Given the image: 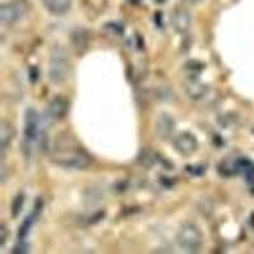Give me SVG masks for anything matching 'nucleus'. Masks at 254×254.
<instances>
[{
    "mask_svg": "<svg viewBox=\"0 0 254 254\" xmlns=\"http://www.w3.org/2000/svg\"><path fill=\"white\" fill-rule=\"evenodd\" d=\"M202 233L194 224L186 222L177 233V244L187 253H197L202 246Z\"/></svg>",
    "mask_w": 254,
    "mask_h": 254,
    "instance_id": "f03ea898",
    "label": "nucleus"
},
{
    "mask_svg": "<svg viewBox=\"0 0 254 254\" xmlns=\"http://www.w3.org/2000/svg\"><path fill=\"white\" fill-rule=\"evenodd\" d=\"M51 160L66 169H85L92 163V156L80 146L61 145L54 149Z\"/></svg>",
    "mask_w": 254,
    "mask_h": 254,
    "instance_id": "f257e3e1",
    "label": "nucleus"
},
{
    "mask_svg": "<svg viewBox=\"0 0 254 254\" xmlns=\"http://www.w3.org/2000/svg\"><path fill=\"white\" fill-rule=\"evenodd\" d=\"M187 1L190 4H198V3H201L202 0H187Z\"/></svg>",
    "mask_w": 254,
    "mask_h": 254,
    "instance_id": "dca6fc26",
    "label": "nucleus"
},
{
    "mask_svg": "<svg viewBox=\"0 0 254 254\" xmlns=\"http://www.w3.org/2000/svg\"><path fill=\"white\" fill-rule=\"evenodd\" d=\"M71 38H72V42H74V47H75V49H81V47L87 46V42H88L87 33H85L84 31H81V29L74 32L71 36Z\"/></svg>",
    "mask_w": 254,
    "mask_h": 254,
    "instance_id": "ddd939ff",
    "label": "nucleus"
},
{
    "mask_svg": "<svg viewBox=\"0 0 254 254\" xmlns=\"http://www.w3.org/2000/svg\"><path fill=\"white\" fill-rule=\"evenodd\" d=\"M26 13V8L18 1H8L0 5V22L3 26L17 23Z\"/></svg>",
    "mask_w": 254,
    "mask_h": 254,
    "instance_id": "20e7f679",
    "label": "nucleus"
},
{
    "mask_svg": "<svg viewBox=\"0 0 254 254\" xmlns=\"http://www.w3.org/2000/svg\"><path fill=\"white\" fill-rule=\"evenodd\" d=\"M174 128H176V121L173 117L168 113H160L155 124V130L159 137L164 140L169 139L173 135Z\"/></svg>",
    "mask_w": 254,
    "mask_h": 254,
    "instance_id": "423d86ee",
    "label": "nucleus"
},
{
    "mask_svg": "<svg viewBox=\"0 0 254 254\" xmlns=\"http://www.w3.org/2000/svg\"><path fill=\"white\" fill-rule=\"evenodd\" d=\"M70 63L66 52L63 49L52 51L49 65V79L54 84H63L69 78Z\"/></svg>",
    "mask_w": 254,
    "mask_h": 254,
    "instance_id": "7ed1b4c3",
    "label": "nucleus"
},
{
    "mask_svg": "<svg viewBox=\"0 0 254 254\" xmlns=\"http://www.w3.org/2000/svg\"><path fill=\"white\" fill-rule=\"evenodd\" d=\"M186 88V93L190 97V99H193V101H198V99L205 98L206 94L208 92V88L206 84L199 83L198 80H193V79H190L186 83L185 85Z\"/></svg>",
    "mask_w": 254,
    "mask_h": 254,
    "instance_id": "9b49d317",
    "label": "nucleus"
},
{
    "mask_svg": "<svg viewBox=\"0 0 254 254\" xmlns=\"http://www.w3.org/2000/svg\"><path fill=\"white\" fill-rule=\"evenodd\" d=\"M72 0H44V6L52 15H64L71 8Z\"/></svg>",
    "mask_w": 254,
    "mask_h": 254,
    "instance_id": "9d476101",
    "label": "nucleus"
},
{
    "mask_svg": "<svg viewBox=\"0 0 254 254\" xmlns=\"http://www.w3.org/2000/svg\"><path fill=\"white\" fill-rule=\"evenodd\" d=\"M69 112V102L63 97H56L47 106V116L54 121L63 120Z\"/></svg>",
    "mask_w": 254,
    "mask_h": 254,
    "instance_id": "0eeeda50",
    "label": "nucleus"
},
{
    "mask_svg": "<svg viewBox=\"0 0 254 254\" xmlns=\"http://www.w3.org/2000/svg\"><path fill=\"white\" fill-rule=\"evenodd\" d=\"M40 131V120L35 110L29 108L26 112V122H24V136L27 141H35Z\"/></svg>",
    "mask_w": 254,
    "mask_h": 254,
    "instance_id": "6e6552de",
    "label": "nucleus"
},
{
    "mask_svg": "<svg viewBox=\"0 0 254 254\" xmlns=\"http://www.w3.org/2000/svg\"><path fill=\"white\" fill-rule=\"evenodd\" d=\"M15 136V130L10 122L3 121L0 125V140H1V151H5L12 144Z\"/></svg>",
    "mask_w": 254,
    "mask_h": 254,
    "instance_id": "f8f14e48",
    "label": "nucleus"
},
{
    "mask_svg": "<svg viewBox=\"0 0 254 254\" xmlns=\"http://www.w3.org/2000/svg\"><path fill=\"white\" fill-rule=\"evenodd\" d=\"M173 146L178 154L183 156H190L197 151L198 141L193 133L181 132L173 139Z\"/></svg>",
    "mask_w": 254,
    "mask_h": 254,
    "instance_id": "39448f33",
    "label": "nucleus"
},
{
    "mask_svg": "<svg viewBox=\"0 0 254 254\" xmlns=\"http://www.w3.org/2000/svg\"><path fill=\"white\" fill-rule=\"evenodd\" d=\"M6 238H8V230H6L5 225L1 224V226H0V246L1 247L5 246Z\"/></svg>",
    "mask_w": 254,
    "mask_h": 254,
    "instance_id": "2eb2a0df",
    "label": "nucleus"
},
{
    "mask_svg": "<svg viewBox=\"0 0 254 254\" xmlns=\"http://www.w3.org/2000/svg\"><path fill=\"white\" fill-rule=\"evenodd\" d=\"M172 23H173V27L176 28L177 32H179V33H186L190 29V12L185 8L177 9L176 12L173 13V17H172Z\"/></svg>",
    "mask_w": 254,
    "mask_h": 254,
    "instance_id": "1a4fd4ad",
    "label": "nucleus"
},
{
    "mask_svg": "<svg viewBox=\"0 0 254 254\" xmlns=\"http://www.w3.org/2000/svg\"><path fill=\"white\" fill-rule=\"evenodd\" d=\"M32 222H33V217L29 216V217H27L26 221L22 224V226L19 228L20 229L19 230V239L20 240H23V238L27 237V234L29 233V229H31V226H32Z\"/></svg>",
    "mask_w": 254,
    "mask_h": 254,
    "instance_id": "4468645a",
    "label": "nucleus"
}]
</instances>
